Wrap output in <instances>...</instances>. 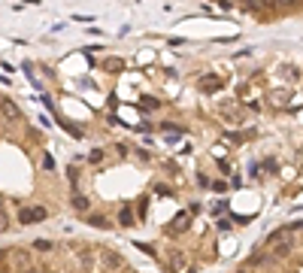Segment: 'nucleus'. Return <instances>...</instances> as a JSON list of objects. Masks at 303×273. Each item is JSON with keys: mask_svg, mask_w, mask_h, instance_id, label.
<instances>
[{"mask_svg": "<svg viewBox=\"0 0 303 273\" xmlns=\"http://www.w3.org/2000/svg\"><path fill=\"white\" fill-rule=\"evenodd\" d=\"M49 213H46V207H21L18 210V222L21 225H33V222H42Z\"/></svg>", "mask_w": 303, "mask_h": 273, "instance_id": "f257e3e1", "label": "nucleus"}, {"mask_svg": "<svg viewBox=\"0 0 303 273\" xmlns=\"http://www.w3.org/2000/svg\"><path fill=\"white\" fill-rule=\"evenodd\" d=\"M219 88H222V79H219V76H200V91L215 94Z\"/></svg>", "mask_w": 303, "mask_h": 273, "instance_id": "f03ea898", "label": "nucleus"}, {"mask_svg": "<svg viewBox=\"0 0 303 273\" xmlns=\"http://www.w3.org/2000/svg\"><path fill=\"white\" fill-rule=\"evenodd\" d=\"M0 112H3V119H9V122H18V119H21V109H18L12 100H3V103H0Z\"/></svg>", "mask_w": 303, "mask_h": 273, "instance_id": "7ed1b4c3", "label": "nucleus"}, {"mask_svg": "<svg viewBox=\"0 0 303 273\" xmlns=\"http://www.w3.org/2000/svg\"><path fill=\"white\" fill-rule=\"evenodd\" d=\"M73 207L76 210H88V198H82L79 191H73Z\"/></svg>", "mask_w": 303, "mask_h": 273, "instance_id": "20e7f679", "label": "nucleus"}, {"mask_svg": "<svg viewBox=\"0 0 303 273\" xmlns=\"http://www.w3.org/2000/svg\"><path fill=\"white\" fill-rule=\"evenodd\" d=\"M103 261H106L109 267H121V264H124V261H121L118 255H115V252H106V255H103Z\"/></svg>", "mask_w": 303, "mask_h": 273, "instance_id": "39448f33", "label": "nucleus"}, {"mask_svg": "<svg viewBox=\"0 0 303 273\" xmlns=\"http://www.w3.org/2000/svg\"><path fill=\"white\" fill-rule=\"evenodd\" d=\"M118 222H121V225H134V213H131V210L124 207V210L118 213Z\"/></svg>", "mask_w": 303, "mask_h": 273, "instance_id": "423d86ee", "label": "nucleus"}, {"mask_svg": "<svg viewBox=\"0 0 303 273\" xmlns=\"http://www.w3.org/2000/svg\"><path fill=\"white\" fill-rule=\"evenodd\" d=\"M225 119H228V122H243V112H237V109L231 112V109H228V112H225Z\"/></svg>", "mask_w": 303, "mask_h": 273, "instance_id": "0eeeda50", "label": "nucleus"}, {"mask_svg": "<svg viewBox=\"0 0 303 273\" xmlns=\"http://www.w3.org/2000/svg\"><path fill=\"white\" fill-rule=\"evenodd\" d=\"M88 161H91V164H100V161H103V152H100V149H94V152L88 155Z\"/></svg>", "mask_w": 303, "mask_h": 273, "instance_id": "6e6552de", "label": "nucleus"}, {"mask_svg": "<svg viewBox=\"0 0 303 273\" xmlns=\"http://www.w3.org/2000/svg\"><path fill=\"white\" fill-rule=\"evenodd\" d=\"M33 249H39V252H49V249H52V243H49V240H36V243H33Z\"/></svg>", "mask_w": 303, "mask_h": 273, "instance_id": "1a4fd4ad", "label": "nucleus"}, {"mask_svg": "<svg viewBox=\"0 0 303 273\" xmlns=\"http://www.w3.org/2000/svg\"><path fill=\"white\" fill-rule=\"evenodd\" d=\"M6 228H9V216H6V213H3V210H0V234H3V231H6Z\"/></svg>", "mask_w": 303, "mask_h": 273, "instance_id": "9d476101", "label": "nucleus"}, {"mask_svg": "<svg viewBox=\"0 0 303 273\" xmlns=\"http://www.w3.org/2000/svg\"><path fill=\"white\" fill-rule=\"evenodd\" d=\"M106 70H121V61H118V58H112V64L106 61Z\"/></svg>", "mask_w": 303, "mask_h": 273, "instance_id": "9b49d317", "label": "nucleus"}, {"mask_svg": "<svg viewBox=\"0 0 303 273\" xmlns=\"http://www.w3.org/2000/svg\"><path fill=\"white\" fill-rule=\"evenodd\" d=\"M91 225H97V228H103V225H106V219H103V216H91Z\"/></svg>", "mask_w": 303, "mask_h": 273, "instance_id": "f8f14e48", "label": "nucleus"}, {"mask_svg": "<svg viewBox=\"0 0 303 273\" xmlns=\"http://www.w3.org/2000/svg\"><path fill=\"white\" fill-rule=\"evenodd\" d=\"M42 167H46V170H55V161H52V155H46V161H42Z\"/></svg>", "mask_w": 303, "mask_h": 273, "instance_id": "ddd939ff", "label": "nucleus"}, {"mask_svg": "<svg viewBox=\"0 0 303 273\" xmlns=\"http://www.w3.org/2000/svg\"><path fill=\"white\" fill-rule=\"evenodd\" d=\"M261 3H264L267 9H276V6H279V0H261Z\"/></svg>", "mask_w": 303, "mask_h": 273, "instance_id": "4468645a", "label": "nucleus"}, {"mask_svg": "<svg viewBox=\"0 0 303 273\" xmlns=\"http://www.w3.org/2000/svg\"><path fill=\"white\" fill-rule=\"evenodd\" d=\"M291 3H297V0H279V6H291Z\"/></svg>", "mask_w": 303, "mask_h": 273, "instance_id": "2eb2a0df", "label": "nucleus"}, {"mask_svg": "<svg viewBox=\"0 0 303 273\" xmlns=\"http://www.w3.org/2000/svg\"><path fill=\"white\" fill-rule=\"evenodd\" d=\"M237 273H246V270H237Z\"/></svg>", "mask_w": 303, "mask_h": 273, "instance_id": "dca6fc26", "label": "nucleus"}]
</instances>
